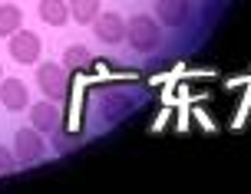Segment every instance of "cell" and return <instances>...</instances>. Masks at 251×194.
<instances>
[{
	"label": "cell",
	"mask_w": 251,
	"mask_h": 194,
	"mask_svg": "<svg viewBox=\"0 0 251 194\" xmlns=\"http://www.w3.org/2000/svg\"><path fill=\"white\" fill-rule=\"evenodd\" d=\"M0 106L7 112H24L30 109V92H26V83L20 79H0Z\"/></svg>",
	"instance_id": "cell-7"
},
{
	"label": "cell",
	"mask_w": 251,
	"mask_h": 194,
	"mask_svg": "<svg viewBox=\"0 0 251 194\" xmlns=\"http://www.w3.org/2000/svg\"><path fill=\"white\" fill-rule=\"evenodd\" d=\"M192 17V3L188 0H155V20L162 26H182Z\"/></svg>",
	"instance_id": "cell-6"
},
{
	"label": "cell",
	"mask_w": 251,
	"mask_h": 194,
	"mask_svg": "<svg viewBox=\"0 0 251 194\" xmlns=\"http://www.w3.org/2000/svg\"><path fill=\"white\" fill-rule=\"evenodd\" d=\"M66 7H70V20H76L83 26L100 17V0H70Z\"/></svg>",
	"instance_id": "cell-11"
},
{
	"label": "cell",
	"mask_w": 251,
	"mask_h": 194,
	"mask_svg": "<svg viewBox=\"0 0 251 194\" xmlns=\"http://www.w3.org/2000/svg\"><path fill=\"white\" fill-rule=\"evenodd\" d=\"M40 49H43V43H40V37L33 33V30H17L10 37V56L17 63H24V66H30V63L40 60Z\"/></svg>",
	"instance_id": "cell-4"
},
{
	"label": "cell",
	"mask_w": 251,
	"mask_h": 194,
	"mask_svg": "<svg viewBox=\"0 0 251 194\" xmlns=\"http://www.w3.org/2000/svg\"><path fill=\"white\" fill-rule=\"evenodd\" d=\"M93 30H96V37H100L102 43L116 46V43L126 40V17H119L116 10H106V13H100V17L93 20Z\"/></svg>",
	"instance_id": "cell-5"
},
{
	"label": "cell",
	"mask_w": 251,
	"mask_h": 194,
	"mask_svg": "<svg viewBox=\"0 0 251 194\" xmlns=\"http://www.w3.org/2000/svg\"><path fill=\"white\" fill-rule=\"evenodd\" d=\"M13 155L20 165H37L47 155V142H43V132H37L33 125L30 129H20L13 135Z\"/></svg>",
	"instance_id": "cell-3"
},
{
	"label": "cell",
	"mask_w": 251,
	"mask_h": 194,
	"mask_svg": "<svg viewBox=\"0 0 251 194\" xmlns=\"http://www.w3.org/2000/svg\"><path fill=\"white\" fill-rule=\"evenodd\" d=\"M162 40V23L155 17L136 13L132 20H126V43L136 49V53H152Z\"/></svg>",
	"instance_id": "cell-1"
},
{
	"label": "cell",
	"mask_w": 251,
	"mask_h": 194,
	"mask_svg": "<svg viewBox=\"0 0 251 194\" xmlns=\"http://www.w3.org/2000/svg\"><path fill=\"white\" fill-rule=\"evenodd\" d=\"M0 73H3V69H0Z\"/></svg>",
	"instance_id": "cell-14"
},
{
	"label": "cell",
	"mask_w": 251,
	"mask_h": 194,
	"mask_svg": "<svg viewBox=\"0 0 251 194\" xmlns=\"http://www.w3.org/2000/svg\"><path fill=\"white\" fill-rule=\"evenodd\" d=\"M13 168H17V155H13V148L0 145V178L13 174Z\"/></svg>",
	"instance_id": "cell-13"
},
{
	"label": "cell",
	"mask_w": 251,
	"mask_h": 194,
	"mask_svg": "<svg viewBox=\"0 0 251 194\" xmlns=\"http://www.w3.org/2000/svg\"><path fill=\"white\" fill-rule=\"evenodd\" d=\"M40 20L50 26H63L70 20V7L66 0H40Z\"/></svg>",
	"instance_id": "cell-10"
},
{
	"label": "cell",
	"mask_w": 251,
	"mask_h": 194,
	"mask_svg": "<svg viewBox=\"0 0 251 194\" xmlns=\"http://www.w3.org/2000/svg\"><path fill=\"white\" fill-rule=\"evenodd\" d=\"M37 86L50 102L53 99H66L70 96V69H66L63 63H40Z\"/></svg>",
	"instance_id": "cell-2"
},
{
	"label": "cell",
	"mask_w": 251,
	"mask_h": 194,
	"mask_svg": "<svg viewBox=\"0 0 251 194\" xmlns=\"http://www.w3.org/2000/svg\"><path fill=\"white\" fill-rule=\"evenodd\" d=\"M24 26V13L13 0H0V37H13Z\"/></svg>",
	"instance_id": "cell-9"
},
{
	"label": "cell",
	"mask_w": 251,
	"mask_h": 194,
	"mask_svg": "<svg viewBox=\"0 0 251 194\" xmlns=\"http://www.w3.org/2000/svg\"><path fill=\"white\" fill-rule=\"evenodd\" d=\"M30 125H33L37 132H56V129H60V109L53 106L50 99L30 106Z\"/></svg>",
	"instance_id": "cell-8"
},
{
	"label": "cell",
	"mask_w": 251,
	"mask_h": 194,
	"mask_svg": "<svg viewBox=\"0 0 251 194\" xmlns=\"http://www.w3.org/2000/svg\"><path fill=\"white\" fill-rule=\"evenodd\" d=\"M89 63H93V53H89L86 46H70L66 53H63V66L70 69V73H79V69H89Z\"/></svg>",
	"instance_id": "cell-12"
}]
</instances>
